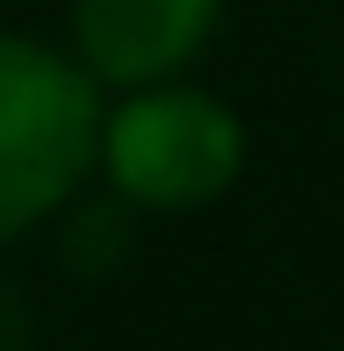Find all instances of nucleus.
I'll return each instance as SVG.
<instances>
[{
    "instance_id": "f257e3e1",
    "label": "nucleus",
    "mask_w": 344,
    "mask_h": 351,
    "mask_svg": "<svg viewBox=\"0 0 344 351\" xmlns=\"http://www.w3.org/2000/svg\"><path fill=\"white\" fill-rule=\"evenodd\" d=\"M101 79L0 29V244L51 222L101 165Z\"/></svg>"
},
{
    "instance_id": "f03ea898",
    "label": "nucleus",
    "mask_w": 344,
    "mask_h": 351,
    "mask_svg": "<svg viewBox=\"0 0 344 351\" xmlns=\"http://www.w3.org/2000/svg\"><path fill=\"white\" fill-rule=\"evenodd\" d=\"M101 172L130 208H215L244 172V122L230 101L186 79L122 86V101L101 115Z\"/></svg>"
},
{
    "instance_id": "7ed1b4c3",
    "label": "nucleus",
    "mask_w": 344,
    "mask_h": 351,
    "mask_svg": "<svg viewBox=\"0 0 344 351\" xmlns=\"http://www.w3.org/2000/svg\"><path fill=\"white\" fill-rule=\"evenodd\" d=\"M223 0H72V51L101 86L180 79L208 51Z\"/></svg>"
},
{
    "instance_id": "20e7f679",
    "label": "nucleus",
    "mask_w": 344,
    "mask_h": 351,
    "mask_svg": "<svg viewBox=\"0 0 344 351\" xmlns=\"http://www.w3.org/2000/svg\"><path fill=\"white\" fill-rule=\"evenodd\" d=\"M0 351H36V330H29V308L14 294V280H0Z\"/></svg>"
}]
</instances>
